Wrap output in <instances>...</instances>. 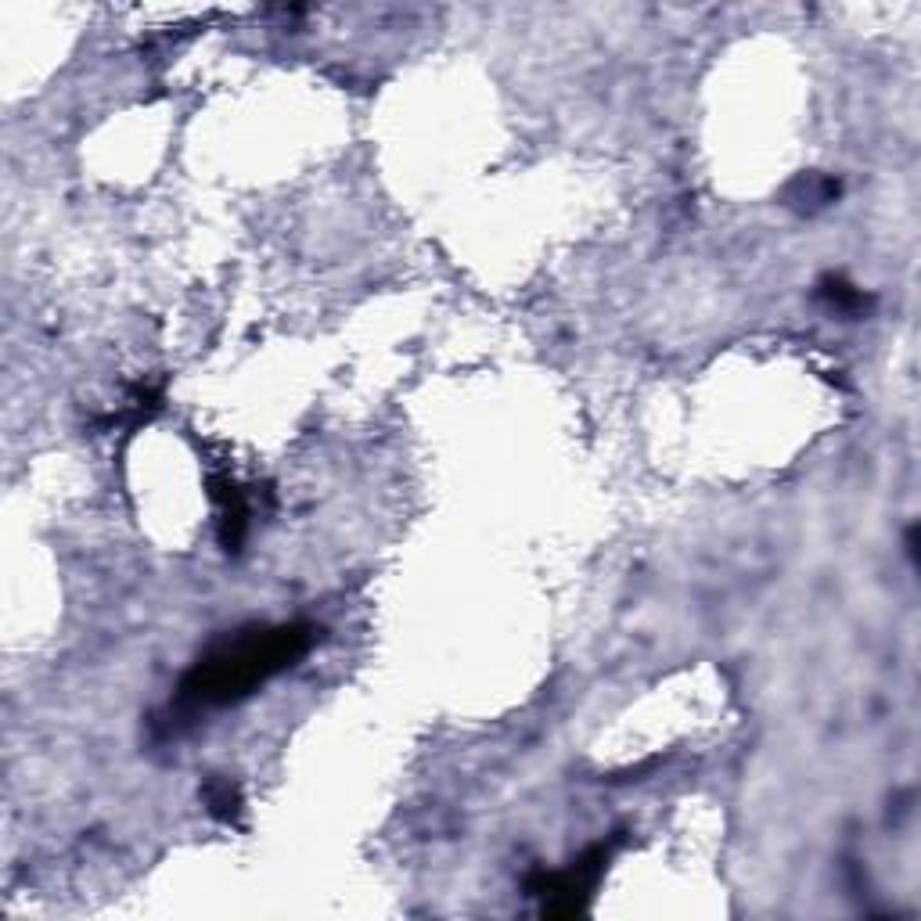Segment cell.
<instances>
[{"mask_svg":"<svg viewBox=\"0 0 921 921\" xmlns=\"http://www.w3.org/2000/svg\"><path fill=\"white\" fill-rule=\"evenodd\" d=\"M313 644V626L285 623L270 630H245L227 637L195 662V670L180 684V706L209 709L231 706L238 698L267 684L270 677L296 666Z\"/></svg>","mask_w":921,"mask_h":921,"instance_id":"1","label":"cell"},{"mask_svg":"<svg viewBox=\"0 0 921 921\" xmlns=\"http://www.w3.org/2000/svg\"><path fill=\"white\" fill-rule=\"evenodd\" d=\"M835 191H839L835 180L814 177V173H810V177L796 180V188L788 191V198H792V206L796 209H806V213H810V209H817V206H828V202L835 198Z\"/></svg>","mask_w":921,"mask_h":921,"instance_id":"2","label":"cell"},{"mask_svg":"<svg viewBox=\"0 0 921 921\" xmlns=\"http://www.w3.org/2000/svg\"><path fill=\"white\" fill-rule=\"evenodd\" d=\"M821 299L839 313H860L864 306H868V296H864L860 288L846 285L842 278H824L821 281Z\"/></svg>","mask_w":921,"mask_h":921,"instance_id":"3","label":"cell"},{"mask_svg":"<svg viewBox=\"0 0 921 921\" xmlns=\"http://www.w3.org/2000/svg\"><path fill=\"white\" fill-rule=\"evenodd\" d=\"M206 799L213 803L209 810H216V814H224V817H231L234 810H238V796L231 792V785H209Z\"/></svg>","mask_w":921,"mask_h":921,"instance_id":"4","label":"cell"}]
</instances>
